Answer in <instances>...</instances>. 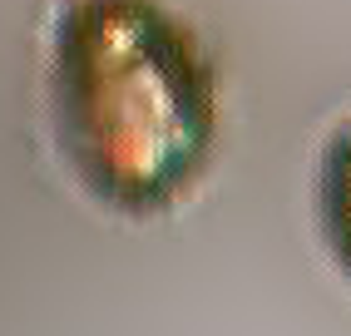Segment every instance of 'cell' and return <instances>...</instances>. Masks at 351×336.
<instances>
[{"instance_id": "obj_1", "label": "cell", "mask_w": 351, "mask_h": 336, "mask_svg": "<svg viewBox=\"0 0 351 336\" xmlns=\"http://www.w3.org/2000/svg\"><path fill=\"white\" fill-rule=\"evenodd\" d=\"M60 158L109 213H163L203 173L218 89L198 35L163 0H69L50 35Z\"/></svg>"}, {"instance_id": "obj_2", "label": "cell", "mask_w": 351, "mask_h": 336, "mask_svg": "<svg viewBox=\"0 0 351 336\" xmlns=\"http://www.w3.org/2000/svg\"><path fill=\"white\" fill-rule=\"evenodd\" d=\"M322 223H326V237H332L341 267L351 272V124L337 129V139L326 143V158H322Z\"/></svg>"}]
</instances>
